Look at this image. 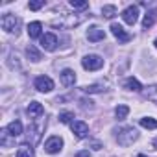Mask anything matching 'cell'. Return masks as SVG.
Masks as SVG:
<instances>
[{
    "label": "cell",
    "mask_w": 157,
    "mask_h": 157,
    "mask_svg": "<svg viewBox=\"0 0 157 157\" xmlns=\"http://www.w3.org/2000/svg\"><path fill=\"white\" fill-rule=\"evenodd\" d=\"M85 21L83 15H63L59 19H54L50 24L56 26V28H65V30H70V28H76L78 24H82Z\"/></svg>",
    "instance_id": "cell-1"
},
{
    "label": "cell",
    "mask_w": 157,
    "mask_h": 157,
    "mask_svg": "<svg viewBox=\"0 0 157 157\" xmlns=\"http://www.w3.org/2000/svg\"><path fill=\"white\" fill-rule=\"evenodd\" d=\"M137 139H139V131H137L135 128H131V126L122 128V129L117 131V140H118L120 146H129V144H133Z\"/></svg>",
    "instance_id": "cell-2"
},
{
    "label": "cell",
    "mask_w": 157,
    "mask_h": 157,
    "mask_svg": "<svg viewBox=\"0 0 157 157\" xmlns=\"http://www.w3.org/2000/svg\"><path fill=\"white\" fill-rule=\"evenodd\" d=\"M0 24H2V30H4V32H8V33H13V32H15V35H17V33H19L21 21H19V17H15L13 13H6V15L2 17V21H0Z\"/></svg>",
    "instance_id": "cell-3"
},
{
    "label": "cell",
    "mask_w": 157,
    "mask_h": 157,
    "mask_svg": "<svg viewBox=\"0 0 157 157\" xmlns=\"http://www.w3.org/2000/svg\"><path fill=\"white\" fill-rule=\"evenodd\" d=\"M82 67L85 70H98V68L104 67V59L100 56H96V54H89V56H85L82 59Z\"/></svg>",
    "instance_id": "cell-4"
},
{
    "label": "cell",
    "mask_w": 157,
    "mask_h": 157,
    "mask_svg": "<svg viewBox=\"0 0 157 157\" xmlns=\"http://www.w3.org/2000/svg\"><path fill=\"white\" fill-rule=\"evenodd\" d=\"M43 131H44V126L43 124H30L28 126V142H30V146H33V144H37L39 140H41V135H43Z\"/></svg>",
    "instance_id": "cell-5"
},
{
    "label": "cell",
    "mask_w": 157,
    "mask_h": 157,
    "mask_svg": "<svg viewBox=\"0 0 157 157\" xmlns=\"http://www.w3.org/2000/svg\"><path fill=\"white\" fill-rule=\"evenodd\" d=\"M61 148H63V139H61V137H57V135H52V137L44 142V151H46V153H50V155L59 153V151H61Z\"/></svg>",
    "instance_id": "cell-6"
},
{
    "label": "cell",
    "mask_w": 157,
    "mask_h": 157,
    "mask_svg": "<svg viewBox=\"0 0 157 157\" xmlns=\"http://www.w3.org/2000/svg\"><path fill=\"white\" fill-rule=\"evenodd\" d=\"M33 87L39 93H50L54 89V82H52V78H48V76H37L35 82H33Z\"/></svg>",
    "instance_id": "cell-7"
},
{
    "label": "cell",
    "mask_w": 157,
    "mask_h": 157,
    "mask_svg": "<svg viewBox=\"0 0 157 157\" xmlns=\"http://www.w3.org/2000/svg\"><path fill=\"white\" fill-rule=\"evenodd\" d=\"M26 115H28V118H32V120H39V118L44 115L43 104H39V102H30V105H28V109H26Z\"/></svg>",
    "instance_id": "cell-8"
},
{
    "label": "cell",
    "mask_w": 157,
    "mask_h": 157,
    "mask_svg": "<svg viewBox=\"0 0 157 157\" xmlns=\"http://www.w3.org/2000/svg\"><path fill=\"white\" fill-rule=\"evenodd\" d=\"M70 128H72V133H74L78 139H85V137L89 135V126H87L83 120H74V122L70 124Z\"/></svg>",
    "instance_id": "cell-9"
},
{
    "label": "cell",
    "mask_w": 157,
    "mask_h": 157,
    "mask_svg": "<svg viewBox=\"0 0 157 157\" xmlns=\"http://www.w3.org/2000/svg\"><path fill=\"white\" fill-rule=\"evenodd\" d=\"M122 19H124L126 24L133 26V24L137 22V19H139V8H137V6H128V8L122 11Z\"/></svg>",
    "instance_id": "cell-10"
},
{
    "label": "cell",
    "mask_w": 157,
    "mask_h": 157,
    "mask_svg": "<svg viewBox=\"0 0 157 157\" xmlns=\"http://www.w3.org/2000/svg\"><path fill=\"white\" fill-rule=\"evenodd\" d=\"M111 33L118 39V43H128V41H131V35L120 26V24H117V22H113L111 24Z\"/></svg>",
    "instance_id": "cell-11"
},
{
    "label": "cell",
    "mask_w": 157,
    "mask_h": 157,
    "mask_svg": "<svg viewBox=\"0 0 157 157\" xmlns=\"http://www.w3.org/2000/svg\"><path fill=\"white\" fill-rule=\"evenodd\" d=\"M41 46L46 50V52H54L57 48V37L54 33H44L41 37Z\"/></svg>",
    "instance_id": "cell-12"
},
{
    "label": "cell",
    "mask_w": 157,
    "mask_h": 157,
    "mask_svg": "<svg viewBox=\"0 0 157 157\" xmlns=\"http://www.w3.org/2000/svg\"><path fill=\"white\" fill-rule=\"evenodd\" d=\"M61 83L65 85V87H70V85H74L76 83V72L72 70V68H65V70H61Z\"/></svg>",
    "instance_id": "cell-13"
},
{
    "label": "cell",
    "mask_w": 157,
    "mask_h": 157,
    "mask_svg": "<svg viewBox=\"0 0 157 157\" xmlns=\"http://www.w3.org/2000/svg\"><path fill=\"white\" fill-rule=\"evenodd\" d=\"M87 39H89L91 43L104 41V39H105V32H104L102 28H98V26H93V28H89V32H87Z\"/></svg>",
    "instance_id": "cell-14"
},
{
    "label": "cell",
    "mask_w": 157,
    "mask_h": 157,
    "mask_svg": "<svg viewBox=\"0 0 157 157\" xmlns=\"http://www.w3.org/2000/svg\"><path fill=\"white\" fill-rule=\"evenodd\" d=\"M155 19H157V10H148L146 15H144V19H142V28L150 30L155 24Z\"/></svg>",
    "instance_id": "cell-15"
},
{
    "label": "cell",
    "mask_w": 157,
    "mask_h": 157,
    "mask_svg": "<svg viewBox=\"0 0 157 157\" xmlns=\"http://www.w3.org/2000/svg\"><path fill=\"white\" fill-rule=\"evenodd\" d=\"M41 30H43V24H41L39 21H35V22H30V24H28V35H30V39L43 37V35H41Z\"/></svg>",
    "instance_id": "cell-16"
},
{
    "label": "cell",
    "mask_w": 157,
    "mask_h": 157,
    "mask_svg": "<svg viewBox=\"0 0 157 157\" xmlns=\"http://www.w3.org/2000/svg\"><path fill=\"white\" fill-rule=\"evenodd\" d=\"M6 129L10 131V135H11L13 139H17V137L22 135V124H21V120H13V122H10Z\"/></svg>",
    "instance_id": "cell-17"
},
{
    "label": "cell",
    "mask_w": 157,
    "mask_h": 157,
    "mask_svg": "<svg viewBox=\"0 0 157 157\" xmlns=\"http://www.w3.org/2000/svg\"><path fill=\"white\" fill-rule=\"evenodd\" d=\"M124 87L128 91H135V93H140L142 91V85H140V82L137 80V78H128V80L124 82Z\"/></svg>",
    "instance_id": "cell-18"
},
{
    "label": "cell",
    "mask_w": 157,
    "mask_h": 157,
    "mask_svg": "<svg viewBox=\"0 0 157 157\" xmlns=\"http://www.w3.org/2000/svg\"><path fill=\"white\" fill-rule=\"evenodd\" d=\"M17 157H35V151L30 144H22L17 150Z\"/></svg>",
    "instance_id": "cell-19"
},
{
    "label": "cell",
    "mask_w": 157,
    "mask_h": 157,
    "mask_svg": "<svg viewBox=\"0 0 157 157\" xmlns=\"http://www.w3.org/2000/svg\"><path fill=\"white\" fill-rule=\"evenodd\" d=\"M26 56H28V57H30L32 61H35V63L43 59V56H41V52H39V50H37V48H35L33 44H30V46H26Z\"/></svg>",
    "instance_id": "cell-20"
},
{
    "label": "cell",
    "mask_w": 157,
    "mask_h": 157,
    "mask_svg": "<svg viewBox=\"0 0 157 157\" xmlns=\"http://www.w3.org/2000/svg\"><path fill=\"white\" fill-rule=\"evenodd\" d=\"M139 124H140L142 128H146V129H157V120L151 118V117H144V118H140Z\"/></svg>",
    "instance_id": "cell-21"
},
{
    "label": "cell",
    "mask_w": 157,
    "mask_h": 157,
    "mask_svg": "<svg viewBox=\"0 0 157 157\" xmlns=\"http://www.w3.org/2000/svg\"><path fill=\"white\" fill-rule=\"evenodd\" d=\"M104 87H105L104 83H93V85H87V87H83V93H87V94H94V93H102V91H105Z\"/></svg>",
    "instance_id": "cell-22"
},
{
    "label": "cell",
    "mask_w": 157,
    "mask_h": 157,
    "mask_svg": "<svg viewBox=\"0 0 157 157\" xmlns=\"http://www.w3.org/2000/svg\"><path fill=\"white\" fill-rule=\"evenodd\" d=\"M128 115H129V107H128V105H124V104H122V105H118V107L115 109V117H117V120H124Z\"/></svg>",
    "instance_id": "cell-23"
},
{
    "label": "cell",
    "mask_w": 157,
    "mask_h": 157,
    "mask_svg": "<svg viewBox=\"0 0 157 157\" xmlns=\"http://www.w3.org/2000/svg\"><path fill=\"white\" fill-rule=\"evenodd\" d=\"M144 96L151 102H157V85H150L144 89Z\"/></svg>",
    "instance_id": "cell-24"
},
{
    "label": "cell",
    "mask_w": 157,
    "mask_h": 157,
    "mask_svg": "<svg viewBox=\"0 0 157 157\" xmlns=\"http://www.w3.org/2000/svg\"><path fill=\"white\" fill-rule=\"evenodd\" d=\"M102 15H104L105 19H113V17L117 15V8H115V6H104V8H102Z\"/></svg>",
    "instance_id": "cell-25"
},
{
    "label": "cell",
    "mask_w": 157,
    "mask_h": 157,
    "mask_svg": "<svg viewBox=\"0 0 157 157\" xmlns=\"http://www.w3.org/2000/svg\"><path fill=\"white\" fill-rule=\"evenodd\" d=\"M72 118H74V113H70V111L59 113V122L61 124H72Z\"/></svg>",
    "instance_id": "cell-26"
},
{
    "label": "cell",
    "mask_w": 157,
    "mask_h": 157,
    "mask_svg": "<svg viewBox=\"0 0 157 157\" xmlns=\"http://www.w3.org/2000/svg\"><path fill=\"white\" fill-rule=\"evenodd\" d=\"M0 137H2V140H0V142H2V146H4V148H10V144H11V142H10V137H11V135H10V131H8L6 128L0 131ZM11 139H13V137H11Z\"/></svg>",
    "instance_id": "cell-27"
},
{
    "label": "cell",
    "mask_w": 157,
    "mask_h": 157,
    "mask_svg": "<svg viewBox=\"0 0 157 157\" xmlns=\"http://www.w3.org/2000/svg\"><path fill=\"white\" fill-rule=\"evenodd\" d=\"M70 6H72L74 10H87V8H89L87 2H74V0H70Z\"/></svg>",
    "instance_id": "cell-28"
},
{
    "label": "cell",
    "mask_w": 157,
    "mask_h": 157,
    "mask_svg": "<svg viewBox=\"0 0 157 157\" xmlns=\"http://www.w3.org/2000/svg\"><path fill=\"white\" fill-rule=\"evenodd\" d=\"M43 6H44L43 0H37V2H30V4H28V8H30L32 11H37V10H41Z\"/></svg>",
    "instance_id": "cell-29"
},
{
    "label": "cell",
    "mask_w": 157,
    "mask_h": 157,
    "mask_svg": "<svg viewBox=\"0 0 157 157\" xmlns=\"http://www.w3.org/2000/svg\"><path fill=\"white\" fill-rule=\"evenodd\" d=\"M80 104H82L83 107H89V109L93 107V102H91V100H87V98H83V100H80Z\"/></svg>",
    "instance_id": "cell-30"
},
{
    "label": "cell",
    "mask_w": 157,
    "mask_h": 157,
    "mask_svg": "<svg viewBox=\"0 0 157 157\" xmlns=\"http://www.w3.org/2000/svg\"><path fill=\"white\" fill-rule=\"evenodd\" d=\"M91 148H93V150H100V148H102V144H100L98 140H93V142H91Z\"/></svg>",
    "instance_id": "cell-31"
},
{
    "label": "cell",
    "mask_w": 157,
    "mask_h": 157,
    "mask_svg": "<svg viewBox=\"0 0 157 157\" xmlns=\"http://www.w3.org/2000/svg\"><path fill=\"white\" fill-rule=\"evenodd\" d=\"M76 157H89V150H87V151H80Z\"/></svg>",
    "instance_id": "cell-32"
},
{
    "label": "cell",
    "mask_w": 157,
    "mask_h": 157,
    "mask_svg": "<svg viewBox=\"0 0 157 157\" xmlns=\"http://www.w3.org/2000/svg\"><path fill=\"white\" fill-rule=\"evenodd\" d=\"M153 148L157 150V139H153Z\"/></svg>",
    "instance_id": "cell-33"
},
{
    "label": "cell",
    "mask_w": 157,
    "mask_h": 157,
    "mask_svg": "<svg viewBox=\"0 0 157 157\" xmlns=\"http://www.w3.org/2000/svg\"><path fill=\"white\" fill-rule=\"evenodd\" d=\"M137 157H146V155H144V153H139V155H137Z\"/></svg>",
    "instance_id": "cell-34"
},
{
    "label": "cell",
    "mask_w": 157,
    "mask_h": 157,
    "mask_svg": "<svg viewBox=\"0 0 157 157\" xmlns=\"http://www.w3.org/2000/svg\"><path fill=\"white\" fill-rule=\"evenodd\" d=\"M155 46H157V39H155Z\"/></svg>",
    "instance_id": "cell-35"
}]
</instances>
